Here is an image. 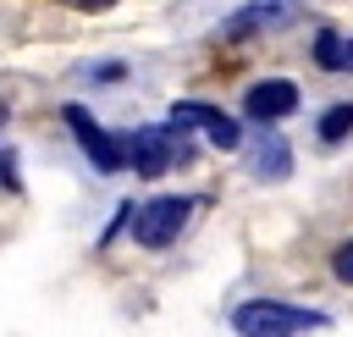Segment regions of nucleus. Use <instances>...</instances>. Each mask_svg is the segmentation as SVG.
<instances>
[{"label":"nucleus","instance_id":"nucleus-1","mask_svg":"<svg viewBox=\"0 0 353 337\" xmlns=\"http://www.w3.org/2000/svg\"><path fill=\"white\" fill-rule=\"evenodd\" d=\"M232 326L243 337H298V331H314L325 326L320 309H298V304H281V298H248L232 309Z\"/></svg>","mask_w":353,"mask_h":337},{"label":"nucleus","instance_id":"nucleus-2","mask_svg":"<svg viewBox=\"0 0 353 337\" xmlns=\"http://www.w3.org/2000/svg\"><path fill=\"white\" fill-rule=\"evenodd\" d=\"M171 160H188V144H182L176 127H138L127 138V166L138 177H160Z\"/></svg>","mask_w":353,"mask_h":337},{"label":"nucleus","instance_id":"nucleus-3","mask_svg":"<svg viewBox=\"0 0 353 337\" xmlns=\"http://www.w3.org/2000/svg\"><path fill=\"white\" fill-rule=\"evenodd\" d=\"M188 210H193V199H182V193H160V199H149V204L132 215L138 243H143V249H165V243H176V232L188 227Z\"/></svg>","mask_w":353,"mask_h":337},{"label":"nucleus","instance_id":"nucleus-4","mask_svg":"<svg viewBox=\"0 0 353 337\" xmlns=\"http://www.w3.org/2000/svg\"><path fill=\"white\" fill-rule=\"evenodd\" d=\"M66 127H72V138L83 144V155H88L99 171H121V166H127V138H110L83 105H66Z\"/></svg>","mask_w":353,"mask_h":337},{"label":"nucleus","instance_id":"nucleus-5","mask_svg":"<svg viewBox=\"0 0 353 337\" xmlns=\"http://www.w3.org/2000/svg\"><path fill=\"white\" fill-rule=\"evenodd\" d=\"M171 127H176V133H182V127H204L215 149H237V144H243L237 122H232V116H221V110H215V105H204V99H176V105H171Z\"/></svg>","mask_w":353,"mask_h":337},{"label":"nucleus","instance_id":"nucleus-6","mask_svg":"<svg viewBox=\"0 0 353 337\" xmlns=\"http://www.w3.org/2000/svg\"><path fill=\"white\" fill-rule=\"evenodd\" d=\"M243 110L265 127V122H281V116H292L298 110V83H287V77H265V83H254L248 94H243Z\"/></svg>","mask_w":353,"mask_h":337},{"label":"nucleus","instance_id":"nucleus-7","mask_svg":"<svg viewBox=\"0 0 353 337\" xmlns=\"http://www.w3.org/2000/svg\"><path fill=\"white\" fill-rule=\"evenodd\" d=\"M298 17V0H248L237 17H232V33H254V28H281Z\"/></svg>","mask_w":353,"mask_h":337},{"label":"nucleus","instance_id":"nucleus-8","mask_svg":"<svg viewBox=\"0 0 353 337\" xmlns=\"http://www.w3.org/2000/svg\"><path fill=\"white\" fill-rule=\"evenodd\" d=\"M248 166H254V177H265V182H281V177L292 171V155H287V144H281L276 133H259V144H254Z\"/></svg>","mask_w":353,"mask_h":337},{"label":"nucleus","instance_id":"nucleus-9","mask_svg":"<svg viewBox=\"0 0 353 337\" xmlns=\"http://www.w3.org/2000/svg\"><path fill=\"white\" fill-rule=\"evenodd\" d=\"M314 61H320L325 72H353V44H347L336 28H320V33H314Z\"/></svg>","mask_w":353,"mask_h":337},{"label":"nucleus","instance_id":"nucleus-10","mask_svg":"<svg viewBox=\"0 0 353 337\" xmlns=\"http://www.w3.org/2000/svg\"><path fill=\"white\" fill-rule=\"evenodd\" d=\"M347 133H353V99H342V105H331V110L320 116V138H325V144H342Z\"/></svg>","mask_w":353,"mask_h":337},{"label":"nucleus","instance_id":"nucleus-11","mask_svg":"<svg viewBox=\"0 0 353 337\" xmlns=\"http://www.w3.org/2000/svg\"><path fill=\"white\" fill-rule=\"evenodd\" d=\"M331 271H336V282H353V243H342L331 254Z\"/></svg>","mask_w":353,"mask_h":337},{"label":"nucleus","instance_id":"nucleus-12","mask_svg":"<svg viewBox=\"0 0 353 337\" xmlns=\"http://www.w3.org/2000/svg\"><path fill=\"white\" fill-rule=\"evenodd\" d=\"M88 6H110V0H88Z\"/></svg>","mask_w":353,"mask_h":337}]
</instances>
